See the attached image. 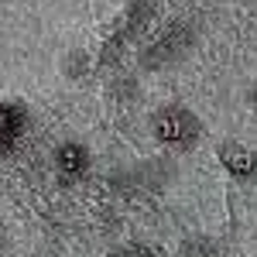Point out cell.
I'll return each mask as SVG.
<instances>
[{
  "mask_svg": "<svg viewBox=\"0 0 257 257\" xmlns=\"http://www.w3.org/2000/svg\"><path fill=\"white\" fill-rule=\"evenodd\" d=\"M155 138L161 144H168V148H189L192 141L199 138V131H202V123L192 110H185V106H165L155 113Z\"/></svg>",
  "mask_w": 257,
  "mask_h": 257,
  "instance_id": "6da1fadb",
  "label": "cell"
},
{
  "mask_svg": "<svg viewBox=\"0 0 257 257\" xmlns=\"http://www.w3.org/2000/svg\"><path fill=\"white\" fill-rule=\"evenodd\" d=\"M254 99H257V93H254Z\"/></svg>",
  "mask_w": 257,
  "mask_h": 257,
  "instance_id": "52a82bcc",
  "label": "cell"
},
{
  "mask_svg": "<svg viewBox=\"0 0 257 257\" xmlns=\"http://www.w3.org/2000/svg\"><path fill=\"white\" fill-rule=\"evenodd\" d=\"M110 257H158L151 247H144V243H127V247H117V250H110Z\"/></svg>",
  "mask_w": 257,
  "mask_h": 257,
  "instance_id": "8992f818",
  "label": "cell"
},
{
  "mask_svg": "<svg viewBox=\"0 0 257 257\" xmlns=\"http://www.w3.org/2000/svg\"><path fill=\"white\" fill-rule=\"evenodd\" d=\"M216 155H219V165H223L233 178H240V182H254L257 178V155L250 151V148L226 141V144H219Z\"/></svg>",
  "mask_w": 257,
  "mask_h": 257,
  "instance_id": "277c9868",
  "label": "cell"
},
{
  "mask_svg": "<svg viewBox=\"0 0 257 257\" xmlns=\"http://www.w3.org/2000/svg\"><path fill=\"white\" fill-rule=\"evenodd\" d=\"M55 168L69 178L82 175V172L89 168V151H86L82 144H76V141H65V144L55 148Z\"/></svg>",
  "mask_w": 257,
  "mask_h": 257,
  "instance_id": "5b68a950",
  "label": "cell"
},
{
  "mask_svg": "<svg viewBox=\"0 0 257 257\" xmlns=\"http://www.w3.org/2000/svg\"><path fill=\"white\" fill-rule=\"evenodd\" d=\"M189 41H192V31H189V24H182V21H175L165 35H161L155 45H151V52L144 55V65L148 69H158L161 62L175 59V55H182V48H189Z\"/></svg>",
  "mask_w": 257,
  "mask_h": 257,
  "instance_id": "7a4b0ae2",
  "label": "cell"
},
{
  "mask_svg": "<svg viewBox=\"0 0 257 257\" xmlns=\"http://www.w3.org/2000/svg\"><path fill=\"white\" fill-rule=\"evenodd\" d=\"M28 131V110L21 103H0V155H11Z\"/></svg>",
  "mask_w": 257,
  "mask_h": 257,
  "instance_id": "3957f363",
  "label": "cell"
}]
</instances>
